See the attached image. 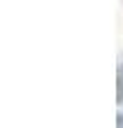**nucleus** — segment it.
<instances>
[{
	"label": "nucleus",
	"instance_id": "obj_1",
	"mask_svg": "<svg viewBox=\"0 0 123 128\" xmlns=\"http://www.w3.org/2000/svg\"><path fill=\"white\" fill-rule=\"evenodd\" d=\"M119 100H123V70L119 72Z\"/></svg>",
	"mask_w": 123,
	"mask_h": 128
},
{
	"label": "nucleus",
	"instance_id": "obj_2",
	"mask_svg": "<svg viewBox=\"0 0 123 128\" xmlns=\"http://www.w3.org/2000/svg\"><path fill=\"white\" fill-rule=\"evenodd\" d=\"M119 126H121V128H123V114H121V116H119Z\"/></svg>",
	"mask_w": 123,
	"mask_h": 128
}]
</instances>
